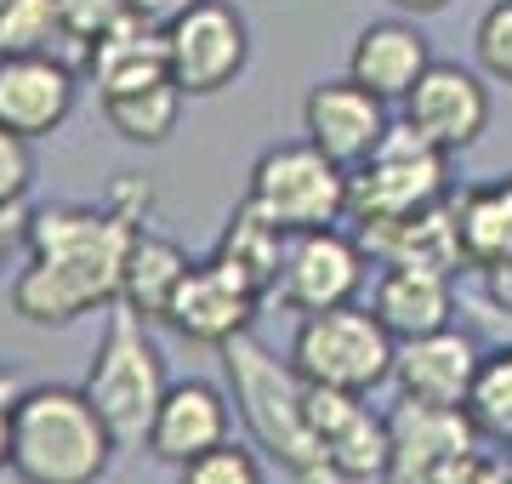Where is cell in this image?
Here are the masks:
<instances>
[{
    "mask_svg": "<svg viewBox=\"0 0 512 484\" xmlns=\"http://www.w3.org/2000/svg\"><path fill=\"white\" fill-rule=\"evenodd\" d=\"M404 120L444 154H461L490 131V86L461 63H433L404 97Z\"/></svg>",
    "mask_w": 512,
    "mask_h": 484,
    "instance_id": "cell-13",
    "label": "cell"
},
{
    "mask_svg": "<svg viewBox=\"0 0 512 484\" xmlns=\"http://www.w3.org/2000/svg\"><path fill=\"white\" fill-rule=\"evenodd\" d=\"M228 439V393L200 382V376H188V382H171L154 410V428H148V456H160V462L183 467L194 456H205L211 445Z\"/></svg>",
    "mask_w": 512,
    "mask_h": 484,
    "instance_id": "cell-17",
    "label": "cell"
},
{
    "mask_svg": "<svg viewBox=\"0 0 512 484\" xmlns=\"http://www.w3.org/2000/svg\"><path fill=\"white\" fill-rule=\"evenodd\" d=\"M393 359H399V336L376 319V308H359V302L302 314L291 336V365L319 388L370 393L393 376Z\"/></svg>",
    "mask_w": 512,
    "mask_h": 484,
    "instance_id": "cell-5",
    "label": "cell"
},
{
    "mask_svg": "<svg viewBox=\"0 0 512 484\" xmlns=\"http://www.w3.org/2000/svg\"><path fill=\"white\" fill-rule=\"evenodd\" d=\"M74 114V69L52 52L0 57V126L18 137H46Z\"/></svg>",
    "mask_w": 512,
    "mask_h": 484,
    "instance_id": "cell-16",
    "label": "cell"
},
{
    "mask_svg": "<svg viewBox=\"0 0 512 484\" xmlns=\"http://www.w3.org/2000/svg\"><path fill=\"white\" fill-rule=\"evenodd\" d=\"M478 342L456 325L444 331H427V336H410L399 342V359H393V382H399L404 399H421V405H461L473 399V382H478Z\"/></svg>",
    "mask_w": 512,
    "mask_h": 484,
    "instance_id": "cell-15",
    "label": "cell"
},
{
    "mask_svg": "<svg viewBox=\"0 0 512 484\" xmlns=\"http://www.w3.org/2000/svg\"><path fill=\"white\" fill-rule=\"evenodd\" d=\"M370 308H376V319H382L399 342L427 336V331H444L450 314H456V274L416 268V262H387L382 280H376Z\"/></svg>",
    "mask_w": 512,
    "mask_h": 484,
    "instance_id": "cell-20",
    "label": "cell"
},
{
    "mask_svg": "<svg viewBox=\"0 0 512 484\" xmlns=\"http://www.w3.org/2000/svg\"><path fill=\"white\" fill-rule=\"evenodd\" d=\"M490 473H495L490 456H484V450H467V456H456L433 484H490Z\"/></svg>",
    "mask_w": 512,
    "mask_h": 484,
    "instance_id": "cell-34",
    "label": "cell"
},
{
    "mask_svg": "<svg viewBox=\"0 0 512 484\" xmlns=\"http://www.w3.org/2000/svg\"><path fill=\"white\" fill-rule=\"evenodd\" d=\"M456 223H461V251L467 268H501L512 262V177L461 188L456 194Z\"/></svg>",
    "mask_w": 512,
    "mask_h": 484,
    "instance_id": "cell-24",
    "label": "cell"
},
{
    "mask_svg": "<svg viewBox=\"0 0 512 484\" xmlns=\"http://www.w3.org/2000/svg\"><path fill=\"white\" fill-rule=\"evenodd\" d=\"M359 245L365 257L387 262H416V268H439V274H456L467 251H461V223H456V194H444L439 205L427 211H410V217H387V223H365L359 228Z\"/></svg>",
    "mask_w": 512,
    "mask_h": 484,
    "instance_id": "cell-18",
    "label": "cell"
},
{
    "mask_svg": "<svg viewBox=\"0 0 512 484\" xmlns=\"http://www.w3.org/2000/svg\"><path fill=\"white\" fill-rule=\"evenodd\" d=\"M183 86L177 80H160V86H143V92L126 97H103V120H109L126 143H143V149H160L165 137L183 120Z\"/></svg>",
    "mask_w": 512,
    "mask_h": 484,
    "instance_id": "cell-25",
    "label": "cell"
},
{
    "mask_svg": "<svg viewBox=\"0 0 512 484\" xmlns=\"http://www.w3.org/2000/svg\"><path fill=\"white\" fill-rule=\"evenodd\" d=\"M473 416L461 405H421V399H399L387 410V479L382 484H433L444 467L478 450Z\"/></svg>",
    "mask_w": 512,
    "mask_h": 484,
    "instance_id": "cell-9",
    "label": "cell"
},
{
    "mask_svg": "<svg viewBox=\"0 0 512 484\" xmlns=\"http://www.w3.org/2000/svg\"><path fill=\"white\" fill-rule=\"evenodd\" d=\"M467 416H473V428H478L484 445L512 450V342L484 354L478 382H473V399H467Z\"/></svg>",
    "mask_w": 512,
    "mask_h": 484,
    "instance_id": "cell-26",
    "label": "cell"
},
{
    "mask_svg": "<svg viewBox=\"0 0 512 484\" xmlns=\"http://www.w3.org/2000/svg\"><path fill=\"white\" fill-rule=\"evenodd\" d=\"M114 450L120 445L86 388H29L18 399L12 473L23 484H97Z\"/></svg>",
    "mask_w": 512,
    "mask_h": 484,
    "instance_id": "cell-3",
    "label": "cell"
},
{
    "mask_svg": "<svg viewBox=\"0 0 512 484\" xmlns=\"http://www.w3.org/2000/svg\"><path fill=\"white\" fill-rule=\"evenodd\" d=\"M188 251L177 240H165L154 228H137V240H131V257H126V280H120V302H126L137 319L148 325H165L171 319V302L183 291L188 280Z\"/></svg>",
    "mask_w": 512,
    "mask_h": 484,
    "instance_id": "cell-22",
    "label": "cell"
},
{
    "mask_svg": "<svg viewBox=\"0 0 512 484\" xmlns=\"http://www.w3.org/2000/svg\"><path fill=\"white\" fill-rule=\"evenodd\" d=\"M387 97H376L359 80H319L302 103V131H308L313 149H325L336 166H365L376 143L387 137Z\"/></svg>",
    "mask_w": 512,
    "mask_h": 484,
    "instance_id": "cell-12",
    "label": "cell"
},
{
    "mask_svg": "<svg viewBox=\"0 0 512 484\" xmlns=\"http://www.w3.org/2000/svg\"><path fill=\"white\" fill-rule=\"evenodd\" d=\"M251 205H262L279 228L308 234V228H336L348 217V166H336L325 149L279 143L251 166Z\"/></svg>",
    "mask_w": 512,
    "mask_h": 484,
    "instance_id": "cell-7",
    "label": "cell"
},
{
    "mask_svg": "<svg viewBox=\"0 0 512 484\" xmlns=\"http://www.w3.org/2000/svg\"><path fill=\"white\" fill-rule=\"evenodd\" d=\"M222 371L234 382V405L245 416L251 439L274 456L296 484H336L325 462V445L313 433V405H308V376L274 348H262L251 331L222 342Z\"/></svg>",
    "mask_w": 512,
    "mask_h": 484,
    "instance_id": "cell-2",
    "label": "cell"
},
{
    "mask_svg": "<svg viewBox=\"0 0 512 484\" xmlns=\"http://www.w3.org/2000/svg\"><path fill=\"white\" fill-rule=\"evenodd\" d=\"M177 484H262V462H256L245 445L222 439V445H211L205 456L177 467Z\"/></svg>",
    "mask_w": 512,
    "mask_h": 484,
    "instance_id": "cell-28",
    "label": "cell"
},
{
    "mask_svg": "<svg viewBox=\"0 0 512 484\" xmlns=\"http://www.w3.org/2000/svg\"><path fill=\"white\" fill-rule=\"evenodd\" d=\"M285 251H291V228H279L262 205H239L234 217L222 223V240L211 257L228 262L239 280H251L262 297L268 291H279V274H285Z\"/></svg>",
    "mask_w": 512,
    "mask_h": 484,
    "instance_id": "cell-23",
    "label": "cell"
},
{
    "mask_svg": "<svg viewBox=\"0 0 512 484\" xmlns=\"http://www.w3.org/2000/svg\"><path fill=\"white\" fill-rule=\"evenodd\" d=\"M393 6H399V12H416V18H427V12H444L450 0H393Z\"/></svg>",
    "mask_w": 512,
    "mask_h": 484,
    "instance_id": "cell-37",
    "label": "cell"
},
{
    "mask_svg": "<svg viewBox=\"0 0 512 484\" xmlns=\"http://www.w3.org/2000/svg\"><path fill=\"white\" fill-rule=\"evenodd\" d=\"M365 285V245L348 240L342 228H308L291 234L285 274H279V302L296 314H325L359 297Z\"/></svg>",
    "mask_w": 512,
    "mask_h": 484,
    "instance_id": "cell-10",
    "label": "cell"
},
{
    "mask_svg": "<svg viewBox=\"0 0 512 484\" xmlns=\"http://www.w3.org/2000/svg\"><path fill=\"white\" fill-rule=\"evenodd\" d=\"M35 188V154H29V137L0 126V205H23Z\"/></svg>",
    "mask_w": 512,
    "mask_h": 484,
    "instance_id": "cell-31",
    "label": "cell"
},
{
    "mask_svg": "<svg viewBox=\"0 0 512 484\" xmlns=\"http://www.w3.org/2000/svg\"><path fill=\"white\" fill-rule=\"evenodd\" d=\"M450 194V154L439 143H427L410 120L387 126L365 166L348 171V217L359 228L387 223V217H410L427 211Z\"/></svg>",
    "mask_w": 512,
    "mask_h": 484,
    "instance_id": "cell-6",
    "label": "cell"
},
{
    "mask_svg": "<svg viewBox=\"0 0 512 484\" xmlns=\"http://www.w3.org/2000/svg\"><path fill=\"white\" fill-rule=\"evenodd\" d=\"M137 228L143 223L120 217L109 200L29 211V268L12 280L18 319H29V325H74L92 308H114Z\"/></svg>",
    "mask_w": 512,
    "mask_h": 484,
    "instance_id": "cell-1",
    "label": "cell"
},
{
    "mask_svg": "<svg viewBox=\"0 0 512 484\" xmlns=\"http://www.w3.org/2000/svg\"><path fill=\"white\" fill-rule=\"evenodd\" d=\"M18 245H29V217H23V205H0V268Z\"/></svg>",
    "mask_w": 512,
    "mask_h": 484,
    "instance_id": "cell-35",
    "label": "cell"
},
{
    "mask_svg": "<svg viewBox=\"0 0 512 484\" xmlns=\"http://www.w3.org/2000/svg\"><path fill=\"white\" fill-rule=\"evenodd\" d=\"M484 291H490V302L512 319V262H501V268H490V274H484Z\"/></svg>",
    "mask_w": 512,
    "mask_h": 484,
    "instance_id": "cell-36",
    "label": "cell"
},
{
    "mask_svg": "<svg viewBox=\"0 0 512 484\" xmlns=\"http://www.w3.org/2000/svg\"><path fill=\"white\" fill-rule=\"evenodd\" d=\"M473 52H478V69H484V75L512 86V0H495L490 12L478 18Z\"/></svg>",
    "mask_w": 512,
    "mask_h": 484,
    "instance_id": "cell-29",
    "label": "cell"
},
{
    "mask_svg": "<svg viewBox=\"0 0 512 484\" xmlns=\"http://www.w3.org/2000/svg\"><path fill=\"white\" fill-rule=\"evenodd\" d=\"M18 371H0V467H12V433H18V399H23Z\"/></svg>",
    "mask_w": 512,
    "mask_h": 484,
    "instance_id": "cell-32",
    "label": "cell"
},
{
    "mask_svg": "<svg viewBox=\"0 0 512 484\" xmlns=\"http://www.w3.org/2000/svg\"><path fill=\"white\" fill-rule=\"evenodd\" d=\"M86 69L97 80V97H126L143 92V86H160L171 80V52H165V23L154 18H126L120 29L97 35L86 46Z\"/></svg>",
    "mask_w": 512,
    "mask_h": 484,
    "instance_id": "cell-19",
    "label": "cell"
},
{
    "mask_svg": "<svg viewBox=\"0 0 512 484\" xmlns=\"http://www.w3.org/2000/svg\"><path fill=\"white\" fill-rule=\"evenodd\" d=\"M80 388L103 410L114 445L120 450L148 445V428H154V410H160L171 376H165V359L154 348V336H148V319H137L126 302H114V314L103 325V336H97Z\"/></svg>",
    "mask_w": 512,
    "mask_h": 484,
    "instance_id": "cell-4",
    "label": "cell"
},
{
    "mask_svg": "<svg viewBox=\"0 0 512 484\" xmlns=\"http://www.w3.org/2000/svg\"><path fill=\"white\" fill-rule=\"evenodd\" d=\"M52 40H69L57 0H0V57L52 52Z\"/></svg>",
    "mask_w": 512,
    "mask_h": 484,
    "instance_id": "cell-27",
    "label": "cell"
},
{
    "mask_svg": "<svg viewBox=\"0 0 512 484\" xmlns=\"http://www.w3.org/2000/svg\"><path fill=\"white\" fill-rule=\"evenodd\" d=\"M256 308H262V291L251 280H239L228 262L205 257L188 268L183 291L171 302V331L188 336V342H205V348H222V342H234V336L251 331Z\"/></svg>",
    "mask_w": 512,
    "mask_h": 484,
    "instance_id": "cell-14",
    "label": "cell"
},
{
    "mask_svg": "<svg viewBox=\"0 0 512 484\" xmlns=\"http://www.w3.org/2000/svg\"><path fill=\"white\" fill-rule=\"evenodd\" d=\"M165 52H171V80L188 97H217L222 86H234L245 75L251 29L228 0H188L165 23Z\"/></svg>",
    "mask_w": 512,
    "mask_h": 484,
    "instance_id": "cell-8",
    "label": "cell"
},
{
    "mask_svg": "<svg viewBox=\"0 0 512 484\" xmlns=\"http://www.w3.org/2000/svg\"><path fill=\"white\" fill-rule=\"evenodd\" d=\"M57 6H63L69 40H80V46H92L97 35H109L126 18H137V0H57Z\"/></svg>",
    "mask_w": 512,
    "mask_h": 484,
    "instance_id": "cell-30",
    "label": "cell"
},
{
    "mask_svg": "<svg viewBox=\"0 0 512 484\" xmlns=\"http://www.w3.org/2000/svg\"><path fill=\"white\" fill-rule=\"evenodd\" d=\"M109 205L120 211V217H131V223L148 228V205H154V188L143 183V177H114L109 183Z\"/></svg>",
    "mask_w": 512,
    "mask_h": 484,
    "instance_id": "cell-33",
    "label": "cell"
},
{
    "mask_svg": "<svg viewBox=\"0 0 512 484\" xmlns=\"http://www.w3.org/2000/svg\"><path fill=\"white\" fill-rule=\"evenodd\" d=\"M313 433L325 445V462L336 484H382L387 479V416L365 405V393L319 388L308 382Z\"/></svg>",
    "mask_w": 512,
    "mask_h": 484,
    "instance_id": "cell-11",
    "label": "cell"
},
{
    "mask_svg": "<svg viewBox=\"0 0 512 484\" xmlns=\"http://www.w3.org/2000/svg\"><path fill=\"white\" fill-rule=\"evenodd\" d=\"M427 69H433V52H427L421 29L416 23H399V18L365 23L348 52V75L359 86H370L376 97H387V103H404Z\"/></svg>",
    "mask_w": 512,
    "mask_h": 484,
    "instance_id": "cell-21",
    "label": "cell"
},
{
    "mask_svg": "<svg viewBox=\"0 0 512 484\" xmlns=\"http://www.w3.org/2000/svg\"><path fill=\"white\" fill-rule=\"evenodd\" d=\"M490 484H512V450L495 462V473H490Z\"/></svg>",
    "mask_w": 512,
    "mask_h": 484,
    "instance_id": "cell-38",
    "label": "cell"
}]
</instances>
